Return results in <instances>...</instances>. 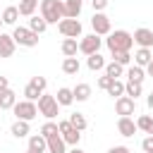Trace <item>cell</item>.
Wrapping results in <instances>:
<instances>
[{
    "instance_id": "1",
    "label": "cell",
    "mask_w": 153,
    "mask_h": 153,
    "mask_svg": "<svg viewBox=\"0 0 153 153\" xmlns=\"http://www.w3.org/2000/svg\"><path fill=\"white\" fill-rule=\"evenodd\" d=\"M105 45H108V50H110V53H117V50H131L134 38H131V33H129V31L117 29V31H110V33H108Z\"/></svg>"
},
{
    "instance_id": "2",
    "label": "cell",
    "mask_w": 153,
    "mask_h": 153,
    "mask_svg": "<svg viewBox=\"0 0 153 153\" xmlns=\"http://www.w3.org/2000/svg\"><path fill=\"white\" fill-rule=\"evenodd\" d=\"M38 7H41V17H43L48 24H57V22L65 17V5H62V0H41Z\"/></svg>"
},
{
    "instance_id": "3",
    "label": "cell",
    "mask_w": 153,
    "mask_h": 153,
    "mask_svg": "<svg viewBox=\"0 0 153 153\" xmlns=\"http://www.w3.org/2000/svg\"><path fill=\"white\" fill-rule=\"evenodd\" d=\"M38 115H43L45 120H55L57 115H60V105H57V100H55V96H50V93H41L38 96Z\"/></svg>"
},
{
    "instance_id": "4",
    "label": "cell",
    "mask_w": 153,
    "mask_h": 153,
    "mask_svg": "<svg viewBox=\"0 0 153 153\" xmlns=\"http://www.w3.org/2000/svg\"><path fill=\"white\" fill-rule=\"evenodd\" d=\"M12 38H14V43L22 45V48H36V45H38V33H33L29 26H14Z\"/></svg>"
},
{
    "instance_id": "5",
    "label": "cell",
    "mask_w": 153,
    "mask_h": 153,
    "mask_svg": "<svg viewBox=\"0 0 153 153\" xmlns=\"http://www.w3.org/2000/svg\"><path fill=\"white\" fill-rule=\"evenodd\" d=\"M12 112H14V117L17 120H26V122H31L36 115H38V108H36V100H17L14 103V108H12Z\"/></svg>"
},
{
    "instance_id": "6",
    "label": "cell",
    "mask_w": 153,
    "mask_h": 153,
    "mask_svg": "<svg viewBox=\"0 0 153 153\" xmlns=\"http://www.w3.org/2000/svg\"><path fill=\"white\" fill-rule=\"evenodd\" d=\"M57 31L65 38H81V22L79 19H72V17H62L57 22Z\"/></svg>"
},
{
    "instance_id": "7",
    "label": "cell",
    "mask_w": 153,
    "mask_h": 153,
    "mask_svg": "<svg viewBox=\"0 0 153 153\" xmlns=\"http://www.w3.org/2000/svg\"><path fill=\"white\" fill-rule=\"evenodd\" d=\"M100 45H103V38H100L98 33H88V36H81V38H79V53H84V55L98 53Z\"/></svg>"
},
{
    "instance_id": "8",
    "label": "cell",
    "mask_w": 153,
    "mask_h": 153,
    "mask_svg": "<svg viewBox=\"0 0 153 153\" xmlns=\"http://www.w3.org/2000/svg\"><path fill=\"white\" fill-rule=\"evenodd\" d=\"M91 26H93V33H98V36H108V33L112 31V26H110V17L103 14V12H93V17H91Z\"/></svg>"
},
{
    "instance_id": "9",
    "label": "cell",
    "mask_w": 153,
    "mask_h": 153,
    "mask_svg": "<svg viewBox=\"0 0 153 153\" xmlns=\"http://www.w3.org/2000/svg\"><path fill=\"white\" fill-rule=\"evenodd\" d=\"M115 110L120 117H131L136 112V100L129 96H120V98H115Z\"/></svg>"
},
{
    "instance_id": "10",
    "label": "cell",
    "mask_w": 153,
    "mask_h": 153,
    "mask_svg": "<svg viewBox=\"0 0 153 153\" xmlns=\"http://www.w3.org/2000/svg\"><path fill=\"white\" fill-rule=\"evenodd\" d=\"M131 38H134V43H136L139 48H153V31L146 29V26L136 29V31L131 33Z\"/></svg>"
},
{
    "instance_id": "11",
    "label": "cell",
    "mask_w": 153,
    "mask_h": 153,
    "mask_svg": "<svg viewBox=\"0 0 153 153\" xmlns=\"http://www.w3.org/2000/svg\"><path fill=\"white\" fill-rule=\"evenodd\" d=\"M14 48H17V43L12 38V33H2L0 31V57H12Z\"/></svg>"
},
{
    "instance_id": "12",
    "label": "cell",
    "mask_w": 153,
    "mask_h": 153,
    "mask_svg": "<svg viewBox=\"0 0 153 153\" xmlns=\"http://www.w3.org/2000/svg\"><path fill=\"white\" fill-rule=\"evenodd\" d=\"M10 134H12L14 139H26V136L31 134V124H29L26 120H14L12 127H10Z\"/></svg>"
},
{
    "instance_id": "13",
    "label": "cell",
    "mask_w": 153,
    "mask_h": 153,
    "mask_svg": "<svg viewBox=\"0 0 153 153\" xmlns=\"http://www.w3.org/2000/svg\"><path fill=\"white\" fill-rule=\"evenodd\" d=\"M117 131L129 139V136H134L139 129H136V122H134L131 117H120V120H117Z\"/></svg>"
},
{
    "instance_id": "14",
    "label": "cell",
    "mask_w": 153,
    "mask_h": 153,
    "mask_svg": "<svg viewBox=\"0 0 153 153\" xmlns=\"http://www.w3.org/2000/svg\"><path fill=\"white\" fill-rule=\"evenodd\" d=\"M45 141H48V153H67V143L60 134H53Z\"/></svg>"
},
{
    "instance_id": "15",
    "label": "cell",
    "mask_w": 153,
    "mask_h": 153,
    "mask_svg": "<svg viewBox=\"0 0 153 153\" xmlns=\"http://www.w3.org/2000/svg\"><path fill=\"white\" fill-rule=\"evenodd\" d=\"M62 5H65V17L79 19L81 7H84V0H62Z\"/></svg>"
},
{
    "instance_id": "16",
    "label": "cell",
    "mask_w": 153,
    "mask_h": 153,
    "mask_svg": "<svg viewBox=\"0 0 153 153\" xmlns=\"http://www.w3.org/2000/svg\"><path fill=\"white\" fill-rule=\"evenodd\" d=\"M55 100H57V105H60V108H69V105L74 103V93H72V88H67V86L57 88Z\"/></svg>"
},
{
    "instance_id": "17",
    "label": "cell",
    "mask_w": 153,
    "mask_h": 153,
    "mask_svg": "<svg viewBox=\"0 0 153 153\" xmlns=\"http://www.w3.org/2000/svg\"><path fill=\"white\" fill-rule=\"evenodd\" d=\"M14 103H17V93H14L12 88L0 91V110H12Z\"/></svg>"
},
{
    "instance_id": "18",
    "label": "cell",
    "mask_w": 153,
    "mask_h": 153,
    "mask_svg": "<svg viewBox=\"0 0 153 153\" xmlns=\"http://www.w3.org/2000/svg\"><path fill=\"white\" fill-rule=\"evenodd\" d=\"M60 50H62L65 57H74V55L79 53V41H76V38H65V41L60 43Z\"/></svg>"
},
{
    "instance_id": "19",
    "label": "cell",
    "mask_w": 153,
    "mask_h": 153,
    "mask_svg": "<svg viewBox=\"0 0 153 153\" xmlns=\"http://www.w3.org/2000/svg\"><path fill=\"white\" fill-rule=\"evenodd\" d=\"M29 29H31L33 33H38V36H41V33L48 29V22H45L41 14H31V17H29Z\"/></svg>"
},
{
    "instance_id": "20",
    "label": "cell",
    "mask_w": 153,
    "mask_h": 153,
    "mask_svg": "<svg viewBox=\"0 0 153 153\" xmlns=\"http://www.w3.org/2000/svg\"><path fill=\"white\" fill-rule=\"evenodd\" d=\"M86 67L91 72H98V69H105V57L100 53H93V55H86Z\"/></svg>"
},
{
    "instance_id": "21",
    "label": "cell",
    "mask_w": 153,
    "mask_h": 153,
    "mask_svg": "<svg viewBox=\"0 0 153 153\" xmlns=\"http://www.w3.org/2000/svg\"><path fill=\"white\" fill-rule=\"evenodd\" d=\"M79 69H81V65H79V57H76V55L62 60V72H65V74L74 76V74H79Z\"/></svg>"
},
{
    "instance_id": "22",
    "label": "cell",
    "mask_w": 153,
    "mask_h": 153,
    "mask_svg": "<svg viewBox=\"0 0 153 153\" xmlns=\"http://www.w3.org/2000/svg\"><path fill=\"white\" fill-rule=\"evenodd\" d=\"M143 79H146V69H143V67H139V65H129V67H127V81H139V84H143Z\"/></svg>"
},
{
    "instance_id": "23",
    "label": "cell",
    "mask_w": 153,
    "mask_h": 153,
    "mask_svg": "<svg viewBox=\"0 0 153 153\" xmlns=\"http://www.w3.org/2000/svg\"><path fill=\"white\" fill-rule=\"evenodd\" d=\"M29 148H31V151H38V153H45V151H48V141H45V136H43V134H33V136H29Z\"/></svg>"
},
{
    "instance_id": "24",
    "label": "cell",
    "mask_w": 153,
    "mask_h": 153,
    "mask_svg": "<svg viewBox=\"0 0 153 153\" xmlns=\"http://www.w3.org/2000/svg\"><path fill=\"white\" fill-rule=\"evenodd\" d=\"M38 2L41 0H19V17H31V14H36V7H38Z\"/></svg>"
},
{
    "instance_id": "25",
    "label": "cell",
    "mask_w": 153,
    "mask_h": 153,
    "mask_svg": "<svg viewBox=\"0 0 153 153\" xmlns=\"http://www.w3.org/2000/svg\"><path fill=\"white\" fill-rule=\"evenodd\" d=\"M72 93H74V100H76V103H84V100L91 98V86H88V84H76V86L72 88Z\"/></svg>"
},
{
    "instance_id": "26",
    "label": "cell",
    "mask_w": 153,
    "mask_h": 153,
    "mask_svg": "<svg viewBox=\"0 0 153 153\" xmlns=\"http://www.w3.org/2000/svg\"><path fill=\"white\" fill-rule=\"evenodd\" d=\"M151 57H153L151 48H139V50L134 53V65H139V67H146V65L151 62Z\"/></svg>"
},
{
    "instance_id": "27",
    "label": "cell",
    "mask_w": 153,
    "mask_h": 153,
    "mask_svg": "<svg viewBox=\"0 0 153 153\" xmlns=\"http://www.w3.org/2000/svg\"><path fill=\"white\" fill-rule=\"evenodd\" d=\"M0 17H2V24L14 26V24H17V19H19V10H17V7H5Z\"/></svg>"
},
{
    "instance_id": "28",
    "label": "cell",
    "mask_w": 153,
    "mask_h": 153,
    "mask_svg": "<svg viewBox=\"0 0 153 153\" xmlns=\"http://www.w3.org/2000/svg\"><path fill=\"white\" fill-rule=\"evenodd\" d=\"M62 139H65V143L67 146H79V141H81V131L79 129H74V127H69L65 134H60Z\"/></svg>"
},
{
    "instance_id": "29",
    "label": "cell",
    "mask_w": 153,
    "mask_h": 153,
    "mask_svg": "<svg viewBox=\"0 0 153 153\" xmlns=\"http://www.w3.org/2000/svg\"><path fill=\"white\" fill-rule=\"evenodd\" d=\"M141 93H143V86H141L139 81H127V84H124V96H129V98L136 100Z\"/></svg>"
},
{
    "instance_id": "30",
    "label": "cell",
    "mask_w": 153,
    "mask_h": 153,
    "mask_svg": "<svg viewBox=\"0 0 153 153\" xmlns=\"http://www.w3.org/2000/svg\"><path fill=\"white\" fill-rule=\"evenodd\" d=\"M105 74H108L110 79H120V76L124 74V67L117 65L115 60H112V62H105Z\"/></svg>"
},
{
    "instance_id": "31",
    "label": "cell",
    "mask_w": 153,
    "mask_h": 153,
    "mask_svg": "<svg viewBox=\"0 0 153 153\" xmlns=\"http://www.w3.org/2000/svg\"><path fill=\"white\" fill-rule=\"evenodd\" d=\"M105 93H108V96H112V98H120V96H124V84H122L120 79H112V81H110V86L105 88Z\"/></svg>"
},
{
    "instance_id": "32",
    "label": "cell",
    "mask_w": 153,
    "mask_h": 153,
    "mask_svg": "<svg viewBox=\"0 0 153 153\" xmlns=\"http://www.w3.org/2000/svg\"><path fill=\"white\" fill-rule=\"evenodd\" d=\"M136 129H141V131H146V134H153V117H151V115H139Z\"/></svg>"
},
{
    "instance_id": "33",
    "label": "cell",
    "mask_w": 153,
    "mask_h": 153,
    "mask_svg": "<svg viewBox=\"0 0 153 153\" xmlns=\"http://www.w3.org/2000/svg\"><path fill=\"white\" fill-rule=\"evenodd\" d=\"M69 124H72L74 129H79V131H84V129L88 127V122H86V117H84L81 112H74V115H69Z\"/></svg>"
},
{
    "instance_id": "34",
    "label": "cell",
    "mask_w": 153,
    "mask_h": 153,
    "mask_svg": "<svg viewBox=\"0 0 153 153\" xmlns=\"http://www.w3.org/2000/svg\"><path fill=\"white\" fill-rule=\"evenodd\" d=\"M112 60H115L117 65H122V67H129L131 55H129V50H117V53H112Z\"/></svg>"
},
{
    "instance_id": "35",
    "label": "cell",
    "mask_w": 153,
    "mask_h": 153,
    "mask_svg": "<svg viewBox=\"0 0 153 153\" xmlns=\"http://www.w3.org/2000/svg\"><path fill=\"white\" fill-rule=\"evenodd\" d=\"M41 134L48 139V136H53V134H60V129H57V122H53V120H48L43 127H41Z\"/></svg>"
},
{
    "instance_id": "36",
    "label": "cell",
    "mask_w": 153,
    "mask_h": 153,
    "mask_svg": "<svg viewBox=\"0 0 153 153\" xmlns=\"http://www.w3.org/2000/svg\"><path fill=\"white\" fill-rule=\"evenodd\" d=\"M38 96H41V91H38L33 84H26V86H24V98H26V100H38Z\"/></svg>"
},
{
    "instance_id": "37",
    "label": "cell",
    "mask_w": 153,
    "mask_h": 153,
    "mask_svg": "<svg viewBox=\"0 0 153 153\" xmlns=\"http://www.w3.org/2000/svg\"><path fill=\"white\" fill-rule=\"evenodd\" d=\"M29 84H33V86L43 93V91H45V86H48V79H45V76H31V81H29Z\"/></svg>"
},
{
    "instance_id": "38",
    "label": "cell",
    "mask_w": 153,
    "mask_h": 153,
    "mask_svg": "<svg viewBox=\"0 0 153 153\" xmlns=\"http://www.w3.org/2000/svg\"><path fill=\"white\" fill-rule=\"evenodd\" d=\"M141 151H143V153H153V134H148V136L141 141Z\"/></svg>"
},
{
    "instance_id": "39",
    "label": "cell",
    "mask_w": 153,
    "mask_h": 153,
    "mask_svg": "<svg viewBox=\"0 0 153 153\" xmlns=\"http://www.w3.org/2000/svg\"><path fill=\"white\" fill-rule=\"evenodd\" d=\"M108 2L110 0H91V7H93V12H103L108 7Z\"/></svg>"
},
{
    "instance_id": "40",
    "label": "cell",
    "mask_w": 153,
    "mask_h": 153,
    "mask_svg": "<svg viewBox=\"0 0 153 153\" xmlns=\"http://www.w3.org/2000/svg\"><path fill=\"white\" fill-rule=\"evenodd\" d=\"M110 81H112V79H110L108 74H103V76H98V81H96V84H98V88H103V91H105V88L110 86Z\"/></svg>"
},
{
    "instance_id": "41",
    "label": "cell",
    "mask_w": 153,
    "mask_h": 153,
    "mask_svg": "<svg viewBox=\"0 0 153 153\" xmlns=\"http://www.w3.org/2000/svg\"><path fill=\"white\" fill-rule=\"evenodd\" d=\"M108 153H131L127 146H112V148H108Z\"/></svg>"
},
{
    "instance_id": "42",
    "label": "cell",
    "mask_w": 153,
    "mask_h": 153,
    "mask_svg": "<svg viewBox=\"0 0 153 153\" xmlns=\"http://www.w3.org/2000/svg\"><path fill=\"white\" fill-rule=\"evenodd\" d=\"M5 88H10V81H7V76H0V91H5Z\"/></svg>"
},
{
    "instance_id": "43",
    "label": "cell",
    "mask_w": 153,
    "mask_h": 153,
    "mask_svg": "<svg viewBox=\"0 0 153 153\" xmlns=\"http://www.w3.org/2000/svg\"><path fill=\"white\" fill-rule=\"evenodd\" d=\"M146 105H148V110H153V93L146 96Z\"/></svg>"
},
{
    "instance_id": "44",
    "label": "cell",
    "mask_w": 153,
    "mask_h": 153,
    "mask_svg": "<svg viewBox=\"0 0 153 153\" xmlns=\"http://www.w3.org/2000/svg\"><path fill=\"white\" fill-rule=\"evenodd\" d=\"M143 69H146V74H148V76H153V62H148Z\"/></svg>"
},
{
    "instance_id": "45",
    "label": "cell",
    "mask_w": 153,
    "mask_h": 153,
    "mask_svg": "<svg viewBox=\"0 0 153 153\" xmlns=\"http://www.w3.org/2000/svg\"><path fill=\"white\" fill-rule=\"evenodd\" d=\"M67 153H84V151H81L79 146H72V151H67Z\"/></svg>"
},
{
    "instance_id": "46",
    "label": "cell",
    "mask_w": 153,
    "mask_h": 153,
    "mask_svg": "<svg viewBox=\"0 0 153 153\" xmlns=\"http://www.w3.org/2000/svg\"><path fill=\"white\" fill-rule=\"evenodd\" d=\"M26 153H38V151H31V148H26Z\"/></svg>"
},
{
    "instance_id": "47",
    "label": "cell",
    "mask_w": 153,
    "mask_h": 153,
    "mask_svg": "<svg viewBox=\"0 0 153 153\" xmlns=\"http://www.w3.org/2000/svg\"><path fill=\"white\" fill-rule=\"evenodd\" d=\"M0 29H2V17H0Z\"/></svg>"
},
{
    "instance_id": "48",
    "label": "cell",
    "mask_w": 153,
    "mask_h": 153,
    "mask_svg": "<svg viewBox=\"0 0 153 153\" xmlns=\"http://www.w3.org/2000/svg\"><path fill=\"white\" fill-rule=\"evenodd\" d=\"M151 62H153V57H151Z\"/></svg>"
},
{
    "instance_id": "49",
    "label": "cell",
    "mask_w": 153,
    "mask_h": 153,
    "mask_svg": "<svg viewBox=\"0 0 153 153\" xmlns=\"http://www.w3.org/2000/svg\"><path fill=\"white\" fill-rule=\"evenodd\" d=\"M0 112H2V110H0Z\"/></svg>"
}]
</instances>
